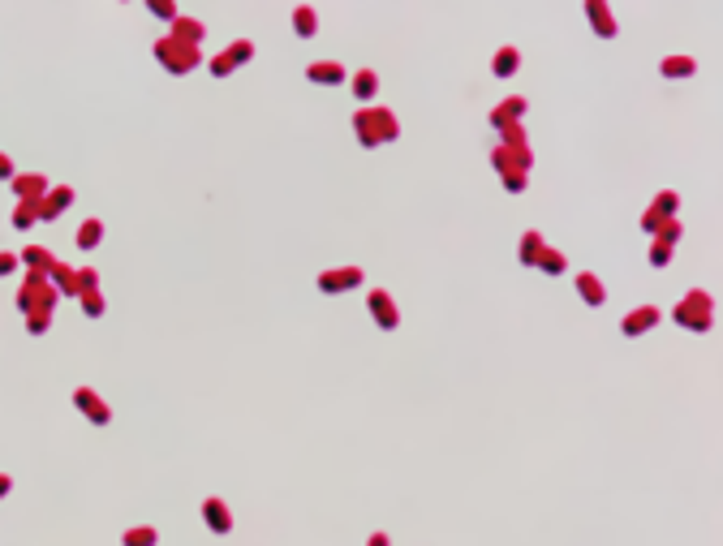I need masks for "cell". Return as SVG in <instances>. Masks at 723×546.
<instances>
[{"label": "cell", "instance_id": "6da1fadb", "mask_svg": "<svg viewBox=\"0 0 723 546\" xmlns=\"http://www.w3.org/2000/svg\"><path fill=\"white\" fill-rule=\"evenodd\" d=\"M358 133H362L366 142H384V138H392V133H396V121L388 112H362L358 116Z\"/></svg>", "mask_w": 723, "mask_h": 546}, {"label": "cell", "instance_id": "7a4b0ae2", "mask_svg": "<svg viewBox=\"0 0 723 546\" xmlns=\"http://www.w3.org/2000/svg\"><path fill=\"white\" fill-rule=\"evenodd\" d=\"M207 521H211V529L220 533V529H228V507L220 503V499H211L207 503Z\"/></svg>", "mask_w": 723, "mask_h": 546}, {"label": "cell", "instance_id": "3957f363", "mask_svg": "<svg viewBox=\"0 0 723 546\" xmlns=\"http://www.w3.org/2000/svg\"><path fill=\"white\" fill-rule=\"evenodd\" d=\"M663 74H667V78H672V74H680V78H684V74H693V60H689V56H676V60H663Z\"/></svg>", "mask_w": 723, "mask_h": 546}, {"label": "cell", "instance_id": "277c9868", "mask_svg": "<svg viewBox=\"0 0 723 546\" xmlns=\"http://www.w3.org/2000/svg\"><path fill=\"white\" fill-rule=\"evenodd\" d=\"M370 301H374V314H379V323H384V327H392V323H396V314L388 310V297H384V293H374Z\"/></svg>", "mask_w": 723, "mask_h": 546}, {"label": "cell", "instance_id": "5b68a950", "mask_svg": "<svg viewBox=\"0 0 723 546\" xmlns=\"http://www.w3.org/2000/svg\"><path fill=\"white\" fill-rule=\"evenodd\" d=\"M654 319H659V314H654V310H641V314H629V319H625V331H641V327H650Z\"/></svg>", "mask_w": 723, "mask_h": 546}, {"label": "cell", "instance_id": "8992f818", "mask_svg": "<svg viewBox=\"0 0 723 546\" xmlns=\"http://www.w3.org/2000/svg\"><path fill=\"white\" fill-rule=\"evenodd\" d=\"M516 69V52H504V56H495V74H512Z\"/></svg>", "mask_w": 723, "mask_h": 546}, {"label": "cell", "instance_id": "52a82bcc", "mask_svg": "<svg viewBox=\"0 0 723 546\" xmlns=\"http://www.w3.org/2000/svg\"><path fill=\"white\" fill-rule=\"evenodd\" d=\"M310 78H315V82H323V78H327V82H336V78H340V69H336V65H327V69L319 65V69H310Z\"/></svg>", "mask_w": 723, "mask_h": 546}, {"label": "cell", "instance_id": "ba28073f", "mask_svg": "<svg viewBox=\"0 0 723 546\" xmlns=\"http://www.w3.org/2000/svg\"><path fill=\"white\" fill-rule=\"evenodd\" d=\"M581 293L590 297V301H603V288H599V284H594L590 276H581Z\"/></svg>", "mask_w": 723, "mask_h": 546}, {"label": "cell", "instance_id": "9c48e42d", "mask_svg": "<svg viewBox=\"0 0 723 546\" xmlns=\"http://www.w3.org/2000/svg\"><path fill=\"white\" fill-rule=\"evenodd\" d=\"M297 26H301V35H315V30H310V26H315V18H310V9H301V13H297Z\"/></svg>", "mask_w": 723, "mask_h": 546}, {"label": "cell", "instance_id": "30bf717a", "mask_svg": "<svg viewBox=\"0 0 723 546\" xmlns=\"http://www.w3.org/2000/svg\"><path fill=\"white\" fill-rule=\"evenodd\" d=\"M353 86H358V95H370V91H374V78H370V74H358Z\"/></svg>", "mask_w": 723, "mask_h": 546}]
</instances>
